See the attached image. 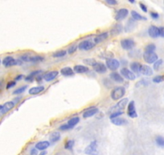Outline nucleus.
<instances>
[{"label": "nucleus", "mask_w": 164, "mask_h": 155, "mask_svg": "<svg viewBox=\"0 0 164 155\" xmlns=\"http://www.w3.org/2000/svg\"><path fill=\"white\" fill-rule=\"evenodd\" d=\"M22 62H31V63H39L45 60V57L40 55H31L30 54H24L21 55L20 58Z\"/></svg>", "instance_id": "nucleus-1"}, {"label": "nucleus", "mask_w": 164, "mask_h": 155, "mask_svg": "<svg viewBox=\"0 0 164 155\" xmlns=\"http://www.w3.org/2000/svg\"><path fill=\"white\" fill-rule=\"evenodd\" d=\"M125 95H126V88L122 86L115 87L110 92V97L113 101H118L122 99Z\"/></svg>", "instance_id": "nucleus-2"}, {"label": "nucleus", "mask_w": 164, "mask_h": 155, "mask_svg": "<svg viewBox=\"0 0 164 155\" xmlns=\"http://www.w3.org/2000/svg\"><path fill=\"white\" fill-rule=\"evenodd\" d=\"M128 104H129V99L127 98L122 99L120 101L117 103L116 105H114V106L111 107L110 111H109V113L112 114V113L115 112H123V110L127 106Z\"/></svg>", "instance_id": "nucleus-3"}, {"label": "nucleus", "mask_w": 164, "mask_h": 155, "mask_svg": "<svg viewBox=\"0 0 164 155\" xmlns=\"http://www.w3.org/2000/svg\"><path fill=\"white\" fill-rule=\"evenodd\" d=\"M96 46V44L91 40H82L78 45V48L81 51H89L93 49Z\"/></svg>", "instance_id": "nucleus-4"}, {"label": "nucleus", "mask_w": 164, "mask_h": 155, "mask_svg": "<svg viewBox=\"0 0 164 155\" xmlns=\"http://www.w3.org/2000/svg\"><path fill=\"white\" fill-rule=\"evenodd\" d=\"M85 154L86 155H97L98 154V144L97 141H91L90 144L85 149Z\"/></svg>", "instance_id": "nucleus-5"}, {"label": "nucleus", "mask_w": 164, "mask_h": 155, "mask_svg": "<svg viewBox=\"0 0 164 155\" xmlns=\"http://www.w3.org/2000/svg\"><path fill=\"white\" fill-rule=\"evenodd\" d=\"M121 46L125 50H131L136 45V42L132 38H124L121 40Z\"/></svg>", "instance_id": "nucleus-6"}, {"label": "nucleus", "mask_w": 164, "mask_h": 155, "mask_svg": "<svg viewBox=\"0 0 164 155\" xmlns=\"http://www.w3.org/2000/svg\"><path fill=\"white\" fill-rule=\"evenodd\" d=\"M120 62L118 60L115 59V58H109V59L105 60V65L107 69H109L110 71H116L119 67H120Z\"/></svg>", "instance_id": "nucleus-7"}, {"label": "nucleus", "mask_w": 164, "mask_h": 155, "mask_svg": "<svg viewBox=\"0 0 164 155\" xmlns=\"http://www.w3.org/2000/svg\"><path fill=\"white\" fill-rule=\"evenodd\" d=\"M127 116L130 117V118L134 119L137 118L139 115H138V112L136 111V107H135V102L132 100V101L129 102V104L127 105Z\"/></svg>", "instance_id": "nucleus-8"}, {"label": "nucleus", "mask_w": 164, "mask_h": 155, "mask_svg": "<svg viewBox=\"0 0 164 155\" xmlns=\"http://www.w3.org/2000/svg\"><path fill=\"white\" fill-rule=\"evenodd\" d=\"M142 57H143V60H144L147 63H148V64H154V63L158 59V55H157L155 52H153V53L144 52Z\"/></svg>", "instance_id": "nucleus-9"}, {"label": "nucleus", "mask_w": 164, "mask_h": 155, "mask_svg": "<svg viewBox=\"0 0 164 155\" xmlns=\"http://www.w3.org/2000/svg\"><path fill=\"white\" fill-rule=\"evenodd\" d=\"M121 75L124 79H127L129 81H134L136 79V75L128 68H122L121 70Z\"/></svg>", "instance_id": "nucleus-10"}, {"label": "nucleus", "mask_w": 164, "mask_h": 155, "mask_svg": "<svg viewBox=\"0 0 164 155\" xmlns=\"http://www.w3.org/2000/svg\"><path fill=\"white\" fill-rule=\"evenodd\" d=\"M129 15V10L127 8H121L118 10L114 16V20L116 21H121L126 19Z\"/></svg>", "instance_id": "nucleus-11"}, {"label": "nucleus", "mask_w": 164, "mask_h": 155, "mask_svg": "<svg viewBox=\"0 0 164 155\" xmlns=\"http://www.w3.org/2000/svg\"><path fill=\"white\" fill-rule=\"evenodd\" d=\"M58 75H59V71H48L43 75V79L46 82H52L57 79Z\"/></svg>", "instance_id": "nucleus-12"}, {"label": "nucleus", "mask_w": 164, "mask_h": 155, "mask_svg": "<svg viewBox=\"0 0 164 155\" xmlns=\"http://www.w3.org/2000/svg\"><path fill=\"white\" fill-rule=\"evenodd\" d=\"M99 112V109L96 107H91L89 108H87L85 109V112H83L82 114V116L83 118L87 119V118H90L92 116H94V115H96L97 113Z\"/></svg>", "instance_id": "nucleus-13"}, {"label": "nucleus", "mask_w": 164, "mask_h": 155, "mask_svg": "<svg viewBox=\"0 0 164 155\" xmlns=\"http://www.w3.org/2000/svg\"><path fill=\"white\" fill-rule=\"evenodd\" d=\"M94 68V71L97 73H100V74H104L107 72V67H106V65L104 63H102V62H97L95 64V65L93 66Z\"/></svg>", "instance_id": "nucleus-14"}, {"label": "nucleus", "mask_w": 164, "mask_h": 155, "mask_svg": "<svg viewBox=\"0 0 164 155\" xmlns=\"http://www.w3.org/2000/svg\"><path fill=\"white\" fill-rule=\"evenodd\" d=\"M110 36V32H102L101 33L97 34L96 37H94V42L95 44H99L103 41H105V40L108 39V37Z\"/></svg>", "instance_id": "nucleus-15"}, {"label": "nucleus", "mask_w": 164, "mask_h": 155, "mask_svg": "<svg viewBox=\"0 0 164 155\" xmlns=\"http://www.w3.org/2000/svg\"><path fill=\"white\" fill-rule=\"evenodd\" d=\"M123 25L121 24H116L112 27V28L110 29V34L112 37H115V36H118L119 34H121L123 31Z\"/></svg>", "instance_id": "nucleus-16"}, {"label": "nucleus", "mask_w": 164, "mask_h": 155, "mask_svg": "<svg viewBox=\"0 0 164 155\" xmlns=\"http://www.w3.org/2000/svg\"><path fill=\"white\" fill-rule=\"evenodd\" d=\"M15 103L14 101L6 102V103L3 105L2 110L0 111V112H1V114L4 115V114H6V113H7L8 112H10L12 109H13L15 107Z\"/></svg>", "instance_id": "nucleus-17"}, {"label": "nucleus", "mask_w": 164, "mask_h": 155, "mask_svg": "<svg viewBox=\"0 0 164 155\" xmlns=\"http://www.w3.org/2000/svg\"><path fill=\"white\" fill-rule=\"evenodd\" d=\"M110 79L114 82H118V83H122L124 82V78L121 75V73H118L116 71H113L110 74Z\"/></svg>", "instance_id": "nucleus-18"}, {"label": "nucleus", "mask_w": 164, "mask_h": 155, "mask_svg": "<svg viewBox=\"0 0 164 155\" xmlns=\"http://www.w3.org/2000/svg\"><path fill=\"white\" fill-rule=\"evenodd\" d=\"M50 145H51V143L49 141H41L37 142L35 148L38 150H40V151H45L48 147L50 146Z\"/></svg>", "instance_id": "nucleus-19"}, {"label": "nucleus", "mask_w": 164, "mask_h": 155, "mask_svg": "<svg viewBox=\"0 0 164 155\" xmlns=\"http://www.w3.org/2000/svg\"><path fill=\"white\" fill-rule=\"evenodd\" d=\"M142 64L141 63H139L138 62H134L132 63H130V70L132 72H133L134 74H137V75H139L140 74V70H141L142 67Z\"/></svg>", "instance_id": "nucleus-20"}, {"label": "nucleus", "mask_w": 164, "mask_h": 155, "mask_svg": "<svg viewBox=\"0 0 164 155\" xmlns=\"http://www.w3.org/2000/svg\"><path fill=\"white\" fill-rule=\"evenodd\" d=\"M45 90V87L40 85V86H37V87H33L29 89L28 94L31 95H39L41 92H43L44 90Z\"/></svg>", "instance_id": "nucleus-21"}, {"label": "nucleus", "mask_w": 164, "mask_h": 155, "mask_svg": "<svg viewBox=\"0 0 164 155\" xmlns=\"http://www.w3.org/2000/svg\"><path fill=\"white\" fill-rule=\"evenodd\" d=\"M148 35L151 38H157L159 37V29L158 27L155 25H151L148 28Z\"/></svg>", "instance_id": "nucleus-22"}, {"label": "nucleus", "mask_w": 164, "mask_h": 155, "mask_svg": "<svg viewBox=\"0 0 164 155\" xmlns=\"http://www.w3.org/2000/svg\"><path fill=\"white\" fill-rule=\"evenodd\" d=\"M153 69L147 65H142L140 70V73L144 76H151L153 74Z\"/></svg>", "instance_id": "nucleus-23"}, {"label": "nucleus", "mask_w": 164, "mask_h": 155, "mask_svg": "<svg viewBox=\"0 0 164 155\" xmlns=\"http://www.w3.org/2000/svg\"><path fill=\"white\" fill-rule=\"evenodd\" d=\"M61 75L65 77H72L75 74V72H74L73 69V68L69 67V66H66V67L62 68L60 71Z\"/></svg>", "instance_id": "nucleus-24"}, {"label": "nucleus", "mask_w": 164, "mask_h": 155, "mask_svg": "<svg viewBox=\"0 0 164 155\" xmlns=\"http://www.w3.org/2000/svg\"><path fill=\"white\" fill-rule=\"evenodd\" d=\"M73 71L75 73H85L89 71L88 66L84 65H74Z\"/></svg>", "instance_id": "nucleus-25"}, {"label": "nucleus", "mask_w": 164, "mask_h": 155, "mask_svg": "<svg viewBox=\"0 0 164 155\" xmlns=\"http://www.w3.org/2000/svg\"><path fill=\"white\" fill-rule=\"evenodd\" d=\"M60 138H61V135H60V133L58 132V131H54V132L50 133V135H49V141H50V143L58 142L60 140Z\"/></svg>", "instance_id": "nucleus-26"}, {"label": "nucleus", "mask_w": 164, "mask_h": 155, "mask_svg": "<svg viewBox=\"0 0 164 155\" xmlns=\"http://www.w3.org/2000/svg\"><path fill=\"white\" fill-rule=\"evenodd\" d=\"M136 21L134 20L132 18L128 20L126 24V27H125L124 30L126 32H130L134 30V28H135Z\"/></svg>", "instance_id": "nucleus-27"}, {"label": "nucleus", "mask_w": 164, "mask_h": 155, "mask_svg": "<svg viewBox=\"0 0 164 155\" xmlns=\"http://www.w3.org/2000/svg\"><path fill=\"white\" fill-rule=\"evenodd\" d=\"M112 124L117 126H123V125H126L128 124V120L126 119L122 118V117H118V118L113 119L111 120Z\"/></svg>", "instance_id": "nucleus-28"}, {"label": "nucleus", "mask_w": 164, "mask_h": 155, "mask_svg": "<svg viewBox=\"0 0 164 155\" xmlns=\"http://www.w3.org/2000/svg\"><path fill=\"white\" fill-rule=\"evenodd\" d=\"M130 15H131V17H132V19L134 20H135V21H139V20H147V19L143 15H142L139 13V12H137L136 11H130Z\"/></svg>", "instance_id": "nucleus-29"}, {"label": "nucleus", "mask_w": 164, "mask_h": 155, "mask_svg": "<svg viewBox=\"0 0 164 155\" xmlns=\"http://www.w3.org/2000/svg\"><path fill=\"white\" fill-rule=\"evenodd\" d=\"M80 122V117L79 116H73V117H72L71 119L68 120V121L67 122V124L69 127L73 129L76 125L78 124V123Z\"/></svg>", "instance_id": "nucleus-30"}, {"label": "nucleus", "mask_w": 164, "mask_h": 155, "mask_svg": "<svg viewBox=\"0 0 164 155\" xmlns=\"http://www.w3.org/2000/svg\"><path fill=\"white\" fill-rule=\"evenodd\" d=\"M66 54H67V51L62 49V50H58L54 52L53 54H52V57H54V58H59V57H65Z\"/></svg>", "instance_id": "nucleus-31"}, {"label": "nucleus", "mask_w": 164, "mask_h": 155, "mask_svg": "<svg viewBox=\"0 0 164 155\" xmlns=\"http://www.w3.org/2000/svg\"><path fill=\"white\" fill-rule=\"evenodd\" d=\"M99 57L101 58H102V59L107 60L109 58H113V54L112 53H110V51H105V52H103V53L100 54Z\"/></svg>", "instance_id": "nucleus-32"}, {"label": "nucleus", "mask_w": 164, "mask_h": 155, "mask_svg": "<svg viewBox=\"0 0 164 155\" xmlns=\"http://www.w3.org/2000/svg\"><path fill=\"white\" fill-rule=\"evenodd\" d=\"M74 145H75V141L74 140H68L65 142V149L67 150H73Z\"/></svg>", "instance_id": "nucleus-33"}, {"label": "nucleus", "mask_w": 164, "mask_h": 155, "mask_svg": "<svg viewBox=\"0 0 164 155\" xmlns=\"http://www.w3.org/2000/svg\"><path fill=\"white\" fill-rule=\"evenodd\" d=\"M155 142L157 145L162 148H164V137L157 136L155 137Z\"/></svg>", "instance_id": "nucleus-34"}, {"label": "nucleus", "mask_w": 164, "mask_h": 155, "mask_svg": "<svg viewBox=\"0 0 164 155\" xmlns=\"http://www.w3.org/2000/svg\"><path fill=\"white\" fill-rule=\"evenodd\" d=\"M83 63L87 65H90V66H94L95 64L97 63V61L94 58H85V59L83 60Z\"/></svg>", "instance_id": "nucleus-35"}, {"label": "nucleus", "mask_w": 164, "mask_h": 155, "mask_svg": "<svg viewBox=\"0 0 164 155\" xmlns=\"http://www.w3.org/2000/svg\"><path fill=\"white\" fill-rule=\"evenodd\" d=\"M28 88V85H24V86H22L20 87L17 88L16 90H15L13 91V95H20V94H23Z\"/></svg>", "instance_id": "nucleus-36"}, {"label": "nucleus", "mask_w": 164, "mask_h": 155, "mask_svg": "<svg viewBox=\"0 0 164 155\" xmlns=\"http://www.w3.org/2000/svg\"><path fill=\"white\" fill-rule=\"evenodd\" d=\"M78 48V45L76 44H73L68 47V50H67V54H73L74 53H76V50Z\"/></svg>", "instance_id": "nucleus-37"}, {"label": "nucleus", "mask_w": 164, "mask_h": 155, "mask_svg": "<svg viewBox=\"0 0 164 155\" xmlns=\"http://www.w3.org/2000/svg\"><path fill=\"white\" fill-rule=\"evenodd\" d=\"M156 49V46L155 44H149L145 47V52L147 53H153Z\"/></svg>", "instance_id": "nucleus-38"}, {"label": "nucleus", "mask_w": 164, "mask_h": 155, "mask_svg": "<svg viewBox=\"0 0 164 155\" xmlns=\"http://www.w3.org/2000/svg\"><path fill=\"white\" fill-rule=\"evenodd\" d=\"M163 61L162 59H158L155 62V63H154V65H153V69L156 71H158V70H159V68H160V66L163 65Z\"/></svg>", "instance_id": "nucleus-39"}, {"label": "nucleus", "mask_w": 164, "mask_h": 155, "mask_svg": "<svg viewBox=\"0 0 164 155\" xmlns=\"http://www.w3.org/2000/svg\"><path fill=\"white\" fill-rule=\"evenodd\" d=\"M152 81L155 83H160L164 82V75H157L155 78H153Z\"/></svg>", "instance_id": "nucleus-40"}, {"label": "nucleus", "mask_w": 164, "mask_h": 155, "mask_svg": "<svg viewBox=\"0 0 164 155\" xmlns=\"http://www.w3.org/2000/svg\"><path fill=\"white\" fill-rule=\"evenodd\" d=\"M13 58H14V57H12V56L6 57H5V58L3 60V62H3V65H4L5 67H7L9 63L12 62V60L13 59Z\"/></svg>", "instance_id": "nucleus-41"}, {"label": "nucleus", "mask_w": 164, "mask_h": 155, "mask_svg": "<svg viewBox=\"0 0 164 155\" xmlns=\"http://www.w3.org/2000/svg\"><path fill=\"white\" fill-rule=\"evenodd\" d=\"M103 82H104V85H105V87H106L107 88H111L112 87H113V82L110 79H105V80L103 81Z\"/></svg>", "instance_id": "nucleus-42"}, {"label": "nucleus", "mask_w": 164, "mask_h": 155, "mask_svg": "<svg viewBox=\"0 0 164 155\" xmlns=\"http://www.w3.org/2000/svg\"><path fill=\"white\" fill-rule=\"evenodd\" d=\"M123 112H113L112 114H110V119L113 120V119L118 118V117H120L123 114Z\"/></svg>", "instance_id": "nucleus-43"}, {"label": "nucleus", "mask_w": 164, "mask_h": 155, "mask_svg": "<svg viewBox=\"0 0 164 155\" xmlns=\"http://www.w3.org/2000/svg\"><path fill=\"white\" fill-rule=\"evenodd\" d=\"M58 129H59L60 131H68V130H71L72 129L68 126V124H63L60 126Z\"/></svg>", "instance_id": "nucleus-44"}, {"label": "nucleus", "mask_w": 164, "mask_h": 155, "mask_svg": "<svg viewBox=\"0 0 164 155\" xmlns=\"http://www.w3.org/2000/svg\"><path fill=\"white\" fill-rule=\"evenodd\" d=\"M42 72L43 71H40V70H38V71H34L29 73L28 75H30V76H31V77H34V78H36V77L38 76V75H40V73H42Z\"/></svg>", "instance_id": "nucleus-45"}, {"label": "nucleus", "mask_w": 164, "mask_h": 155, "mask_svg": "<svg viewBox=\"0 0 164 155\" xmlns=\"http://www.w3.org/2000/svg\"><path fill=\"white\" fill-rule=\"evenodd\" d=\"M15 85H16V82H15V81H10V82H8V83L7 84L6 89L7 90H9V89H11V88L14 87Z\"/></svg>", "instance_id": "nucleus-46"}, {"label": "nucleus", "mask_w": 164, "mask_h": 155, "mask_svg": "<svg viewBox=\"0 0 164 155\" xmlns=\"http://www.w3.org/2000/svg\"><path fill=\"white\" fill-rule=\"evenodd\" d=\"M148 84H149L148 81L145 80V79H142L141 81H139V82H137V85H136V87H139V86H147Z\"/></svg>", "instance_id": "nucleus-47"}, {"label": "nucleus", "mask_w": 164, "mask_h": 155, "mask_svg": "<svg viewBox=\"0 0 164 155\" xmlns=\"http://www.w3.org/2000/svg\"><path fill=\"white\" fill-rule=\"evenodd\" d=\"M150 15V17L152 18L153 20H158V18H159V15H158V13L155 12V11H151Z\"/></svg>", "instance_id": "nucleus-48"}, {"label": "nucleus", "mask_w": 164, "mask_h": 155, "mask_svg": "<svg viewBox=\"0 0 164 155\" xmlns=\"http://www.w3.org/2000/svg\"><path fill=\"white\" fill-rule=\"evenodd\" d=\"M105 3H107V4H109V5L115 6L118 3V2L117 0H105Z\"/></svg>", "instance_id": "nucleus-49"}, {"label": "nucleus", "mask_w": 164, "mask_h": 155, "mask_svg": "<svg viewBox=\"0 0 164 155\" xmlns=\"http://www.w3.org/2000/svg\"><path fill=\"white\" fill-rule=\"evenodd\" d=\"M139 7H140V8L143 12H146L147 13V11H148V9H147V7L145 5L144 3H139Z\"/></svg>", "instance_id": "nucleus-50"}, {"label": "nucleus", "mask_w": 164, "mask_h": 155, "mask_svg": "<svg viewBox=\"0 0 164 155\" xmlns=\"http://www.w3.org/2000/svg\"><path fill=\"white\" fill-rule=\"evenodd\" d=\"M35 79H36V78H34V77L30 76V75H28V76L24 77V80H25L26 82H32L33 81H34Z\"/></svg>", "instance_id": "nucleus-51"}, {"label": "nucleus", "mask_w": 164, "mask_h": 155, "mask_svg": "<svg viewBox=\"0 0 164 155\" xmlns=\"http://www.w3.org/2000/svg\"><path fill=\"white\" fill-rule=\"evenodd\" d=\"M159 29V37H164V27H160L158 28Z\"/></svg>", "instance_id": "nucleus-52"}, {"label": "nucleus", "mask_w": 164, "mask_h": 155, "mask_svg": "<svg viewBox=\"0 0 164 155\" xmlns=\"http://www.w3.org/2000/svg\"><path fill=\"white\" fill-rule=\"evenodd\" d=\"M23 78H24V76H23V74H19V75H17V76L15 78V82L20 81V80H22Z\"/></svg>", "instance_id": "nucleus-53"}, {"label": "nucleus", "mask_w": 164, "mask_h": 155, "mask_svg": "<svg viewBox=\"0 0 164 155\" xmlns=\"http://www.w3.org/2000/svg\"><path fill=\"white\" fill-rule=\"evenodd\" d=\"M31 154L30 155H38L39 154H38V150L37 149H36V148H33V149H31Z\"/></svg>", "instance_id": "nucleus-54"}, {"label": "nucleus", "mask_w": 164, "mask_h": 155, "mask_svg": "<svg viewBox=\"0 0 164 155\" xmlns=\"http://www.w3.org/2000/svg\"><path fill=\"white\" fill-rule=\"evenodd\" d=\"M36 82H41V81H42V80H44V79H43V76L38 75V76H37L36 78Z\"/></svg>", "instance_id": "nucleus-55"}, {"label": "nucleus", "mask_w": 164, "mask_h": 155, "mask_svg": "<svg viewBox=\"0 0 164 155\" xmlns=\"http://www.w3.org/2000/svg\"><path fill=\"white\" fill-rule=\"evenodd\" d=\"M127 63H128L127 61H126V60H125V59H122V60H121V65H127Z\"/></svg>", "instance_id": "nucleus-56"}, {"label": "nucleus", "mask_w": 164, "mask_h": 155, "mask_svg": "<svg viewBox=\"0 0 164 155\" xmlns=\"http://www.w3.org/2000/svg\"><path fill=\"white\" fill-rule=\"evenodd\" d=\"M22 99V97H19V98H16V99H15L13 101H14L15 103V104H16L17 103H19V102L20 101V99Z\"/></svg>", "instance_id": "nucleus-57"}, {"label": "nucleus", "mask_w": 164, "mask_h": 155, "mask_svg": "<svg viewBox=\"0 0 164 155\" xmlns=\"http://www.w3.org/2000/svg\"><path fill=\"white\" fill-rule=\"evenodd\" d=\"M46 154H47V151L45 150V151H41V152H40L38 155H46Z\"/></svg>", "instance_id": "nucleus-58"}, {"label": "nucleus", "mask_w": 164, "mask_h": 155, "mask_svg": "<svg viewBox=\"0 0 164 155\" xmlns=\"http://www.w3.org/2000/svg\"><path fill=\"white\" fill-rule=\"evenodd\" d=\"M129 2H130V3H135V1H134V0H129Z\"/></svg>", "instance_id": "nucleus-59"}, {"label": "nucleus", "mask_w": 164, "mask_h": 155, "mask_svg": "<svg viewBox=\"0 0 164 155\" xmlns=\"http://www.w3.org/2000/svg\"><path fill=\"white\" fill-rule=\"evenodd\" d=\"M0 64H1V59H0Z\"/></svg>", "instance_id": "nucleus-60"}]
</instances>
